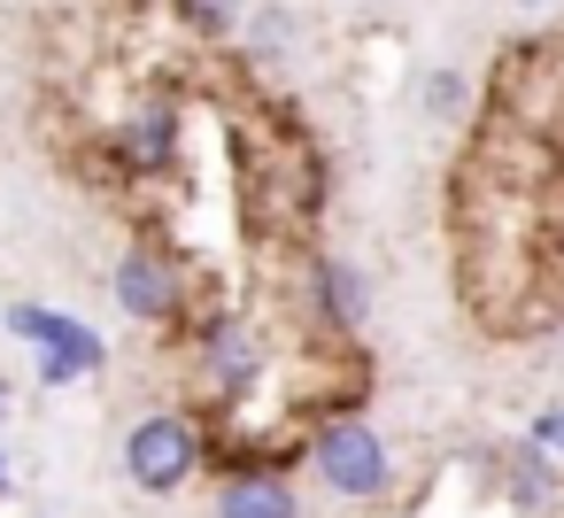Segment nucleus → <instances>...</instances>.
<instances>
[{
	"label": "nucleus",
	"mask_w": 564,
	"mask_h": 518,
	"mask_svg": "<svg viewBox=\"0 0 564 518\" xmlns=\"http://www.w3.org/2000/svg\"><path fill=\"white\" fill-rule=\"evenodd\" d=\"M178 348H186V379H194V410L209 418V425H225V418H240L256 395H263V379H271V333L248 317V310H232V302H202L194 310V325L178 333Z\"/></svg>",
	"instance_id": "1"
},
{
	"label": "nucleus",
	"mask_w": 564,
	"mask_h": 518,
	"mask_svg": "<svg viewBox=\"0 0 564 518\" xmlns=\"http://www.w3.org/2000/svg\"><path fill=\"white\" fill-rule=\"evenodd\" d=\"M302 464H310L317 495H333V503H348V510H379V503H394V487H402L394 441H387L364 410H325V418L302 433Z\"/></svg>",
	"instance_id": "2"
},
{
	"label": "nucleus",
	"mask_w": 564,
	"mask_h": 518,
	"mask_svg": "<svg viewBox=\"0 0 564 518\" xmlns=\"http://www.w3.org/2000/svg\"><path fill=\"white\" fill-rule=\"evenodd\" d=\"M209 464H217V425H209L194 402L140 410V418L124 425V449H117V472H124V487L155 495V503L186 495V487H194Z\"/></svg>",
	"instance_id": "3"
},
{
	"label": "nucleus",
	"mask_w": 564,
	"mask_h": 518,
	"mask_svg": "<svg viewBox=\"0 0 564 518\" xmlns=\"http://www.w3.org/2000/svg\"><path fill=\"white\" fill-rule=\"evenodd\" d=\"M109 294H117V310L132 317V325H148V333H186L194 325V310H202V279L186 271V256L178 248H163V240H124V256H117V271H109Z\"/></svg>",
	"instance_id": "4"
},
{
	"label": "nucleus",
	"mask_w": 564,
	"mask_h": 518,
	"mask_svg": "<svg viewBox=\"0 0 564 518\" xmlns=\"http://www.w3.org/2000/svg\"><path fill=\"white\" fill-rule=\"evenodd\" d=\"M0 333L32 348V379H40L47 395H63V387L109 371L101 325H86V317H70V310H55V302H9V310H0Z\"/></svg>",
	"instance_id": "5"
},
{
	"label": "nucleus",
	"mask_w": 564,
	"mask_h": 518,
	"mask_svg": "<svg viewBox=\"0 0 564 518\" xmlns=\"http://www.w3.org/2000/svg\"><path fill=\"white\" fill-rule=\"evenodd\" d=\"M294 310L325 348H356V333L371 325V271L333 256V248H302L294 263Z\"/></svg>",
	"instance_id": "6"
},
{
	"label": "nucleus",
	"mask_w": 564,
	"mask_h": 518,
	"mask_svg": "<svg viewBox=\"0 0 564 518\" xmlns=\"http://www.w3.org/2000/svg\"><path fill=\"white\" fill-rule=\"evenodd\" d=\"M109 155L124 163V179H178L186 171V101L171 86H148L140 101H124V117L109 125Z\"/></svg>",
	"instance_id": "7"
},
{
	"label": "nucleus",
	"mask_w": 564,
	"mask_h": 518,
	"mask_svg": "<svg viewBox=\"0 0 564 518\" xmlns=\"http://www.w3.org/2000/svg\"><path fill=\"white\" fill-rule=\"evenodd\" d=\"M209 518H310V510H302L294 464H279V456H225Z\"/></svg>",
	"instance_id": "8"
},
{
	"label": "nucleus",
	"mask_w": 564,
	"mask_h": 518,
	"mask_svg": "<svg viewBox=\"0 0 564 518\" xmlns=\"http://www.w3.org/2000/svg\"><path fill=\"white\" fill-rule=\"evenodd\" d=\"M495 495H502L510 518H549V510L564 503V464L518 433V441L495 449Z\"/></svg>",
	"instance_id": "9"
},
{
	"label": "nucleus",
	"mask_w": 564,
	"mask_h": 518,
	"mask_svg": "<svg viewBox=\"0 0 564 518\" xmlns=\"http://www.w3.org/2000/svg\"><path fill=\"white\" fill-rule=\"evenodd\" d=\"M232 47H240V63H248V71L286 63V47H294V9H286V0H263V9H248V17H240V32H232Z\"/></svg>",
	"instance_id": "10"
},
{
	"label": "nucleus",
	"mask_w": 564,
	"mask_h": 518,
	"mask_svg": "<svg viewBox=\"0 0 564 518\" xmlns=\"http://www.w3.org/2000/svg\"><path fill=\"white\" fill-rule=\"evenodd\" d=\"M171 9V24L186 32V40H202V47H225L232 32H240V0H163Z\"/></svg>",
	"instance_id": "11"
},
{
	"label": "nucleus",
	"mask_w": 564,
	"mask_h": 518,
	"mask_svg": "<svg viewBox=\"0 0 564 518\" xmlns=\"http://www.w3.org/2000/svg\"><path fill=\"white\" fill-rule=\"evenodd\" d=\"M417 109H425L433 125H464V117H471V78L448 71V63L425 71V78H417Z\"/></svg>",
	"instance_id": "12"
},
{
	"label": "nucleus",
	"mask_w": 564,
	"mask_h": 518,
	"mask_svg": "<svg viewBox=\"0 0 564 518\" xmlns=\"http://www.w3.org/2000/svg\"><path fill=\"white\" fill-rule=\"evenodd\" d=\"M525 441L556 456V449H564V402H549V410H533V418H525Z\"/></svg>",
	"instance_id": "13"
},
{
	"label": "nucleus",
	"mask_w": 564,
	"mask_h": 518,
	"mask_svg": "<svg viewBox=\"0 0 564 518\" xmlns=\"http://www.w3.org/2000/svg\"><path fill=\"white\" fill-rule=\"evenodd\" d=\"M9 410H17V379L0 371V425H9Z\"/></svg>",
	"instance_id": "14"
},
{
	"label": "nucleus",
	"mask_w": 564,
	"mask_h": 518,
	"mask_svg": "<svg viewBox=\"0 0 564 518\" xmlns=\"http://www.w3.org/2000/svg\"><path fill=\"white\" fill-rule=\"evenodd\" d=\"M17 495V472H9V456H0V503H9Z\"/></svg>",
	"instance_id": "15"
},
{
	"label": "nucleus",
	"mask_w": 564,
	"mask_h": 518,
	"mask_svg": "<svg viewBox=\"0 0 564 518\" xmlns=\"http://www.w3.org/2000/svg\"><path fill=\"white\" fill-rule=\"evenodd\" d=\"M510 9H525V17H541V9H556V0H510Z\"/></svg>",
	"instance_id": "16"
},
{
	"label": "nucleus",
	"mask_w": 564,
	"mask_h": 518,
	"mask_svg": "<svg viewBox=\"0 0 564 518\" xmlns=\"http://www.w3.org/2000/svg\"><path fill=\"white\" fill-rule=\"evenodd\" d=\"M371 9H387V0H371Z\"/></svg>",
	"instance_id": "17"
},
{
	"label": "nucleus",
	"mask_w": 564,
	"mask_h": 518,
	"mask_svg": "<svg viewBox=\"0 0 564 518\" xmlns=\"http://www.w3.org/2000/svg\"><path fill=\"white\" fill-rule=\"evenodd\" d=\"M556 464H564V449H556Z\"/></svg>",
	"instance_id": "18"
}]
</instances>
